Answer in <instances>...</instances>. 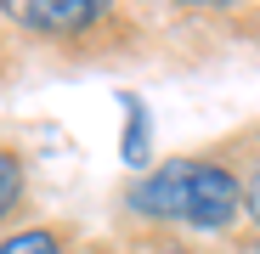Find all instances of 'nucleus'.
<instances>
[{"label":"nucleus","instance_id":"obj_1","mask_svg":"<svg viewBox=\"0 0 260 254\" xmlns=\"http://www.w3.org/2000/svg\"><path fill=\"white\" fill-rule=\"evenodd\" d=\"M130 209H136V215L187 221V226H204V232H221L243 209V181H232L221 164L176 158V164H164L147 181L130 187Z\"/></svg>","mask_w":260,"mask_h":254},{"label":"nucleus","instance_id":"obj_2","mask_svg":"<svg viewBox=\"0 0 260 254\" xmlns=\"http://www.w3.org/2000/svg\"><path fill=\"white\" fill-rule=\"evenodd\" d=\"M6 17L34 34H79L102 17L96 0H6Z\"/></svg>","mask_w":260,"mask_h":254},{"label":"nucleus","instance_id":"obj_3","mask_svg":"<svg viewBox=\"0 0 260 254\" xmlns=\"http://www.w3.org/2000/svg\"><path fill=\"white\" fill-rule=\"evenodd\" d=\"M17 198H23V169H17L12 153H0V221L17 209Z\"/></svg>","mask_w":260,"mask_h":254},{"label":"nucleus","instance_id":"obj_4","mask_svg":"<svg viewBox=\"0 0 260 254\" xmlns=\"http://www.w3.org/2000/svg\"><path fill=\"white\" fill-rule=\"evenodd\" d=\"M0 254H62V243L51 232H17V237L0 243Z\"/></svg>","mask_w":260,"mask_h":254},{"label":"nucleus","instance_id":"obj_5","mask_svg":"<svg viewBox=\"0 0 260 254\" xmlns=\"http://www.w3.org/2000/svg\"><path fill=\"white\" fill-rule=\"evenodd\" d=\"M243 203H249V215L260 221V164H254V175L243 181Z\"/></svg>","mask_w":260,"mask_h":254},{"label":"nucleus","instance_id":"obj_6","mask_svg":"<svg viewBox=\"0 0 260 254\" xmlns=\"http://www.w3.org/2000/svg\"><path fill=\"white\" fill-rule=\"evenodd\" d=\"M164 254H187V248H164Z\"/></svg>","mask_w":260,"mask_h":254}]
</instances>
